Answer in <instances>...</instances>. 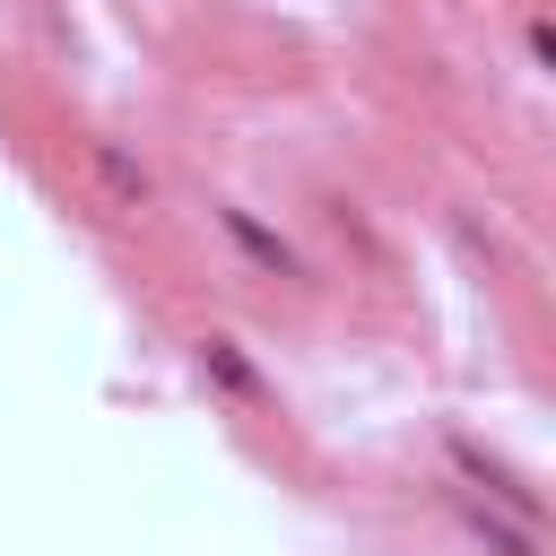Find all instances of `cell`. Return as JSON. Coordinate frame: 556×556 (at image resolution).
<instances>
[{
  "label": "cell",
  "instance_id": "1",
  "mask_svg": "<svg viewBox=\"0 0 556 556\" xmlns=\"http://www.w3.org/2000/svg\"><path fill=\"white\" fill-rule=\"evenodd\" d=\"M208 217H217L226 252H235V261H243L252 278H278V287H304V278H313V261L295 252V235H278V226H269L261 208H243V200H217Z\"/></svg>",
  "mask_w": 556,
  "mask_h": 556
},
{
  "label": "cell",
  "instance_id": "2",
  "mask_svg": "<svg viewBox=\"0 0 556 556\" xmlns=\"http://www.w3.org/2000/svg\"><path fill=\"white\" fill-rule=\"evenodd\" d=\"M191 356H200V382H208V391H226L235 408H278V391H269V374L252 365V348H243L235 330H208V339H200Z\"/></svg>",
  "mask_w": 556,
  "mask_h": 556
},
{
  "label": "cell",
  "instance_id": "3",
  "mask_svg": "<svg viewBox=\"0 0 556 556\" xmlns=\"http://www.w3.org/2000/svg\"><path fill=\"white\" fill-rule=\"evenodd\" d=\"M87 182H96V200H104V208H122V217L156 208V174H148L122 139H87Z\"/></svg>",
  "mask_w": 556,
  "mask_h": 556
},
{
  "label": "cell",
  "instance_id": "4",
  "mask_svg": "<svg viewBox=\"0 0 556 556\" xmlns=\"http://www.w3.org/2000/svg\"><path fill=\"white\" fill-rule=\"evenodd\" d=\"M469 530L486 539V556H547L539 547V521H504L495 504H469Z\"/></svg>",
  "mask_w": 556,
  "mask_h": 556
}]
</instances>
